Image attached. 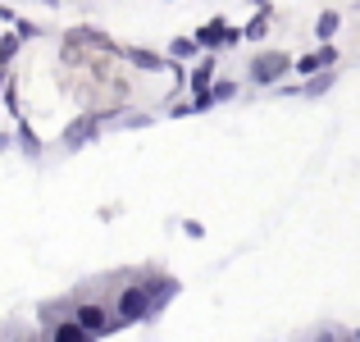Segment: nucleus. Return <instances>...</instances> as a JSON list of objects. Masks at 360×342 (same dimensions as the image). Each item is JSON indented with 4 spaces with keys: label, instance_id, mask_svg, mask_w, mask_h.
<instances>
[{
    "label": "nucleus",
    "instance_id": "nucleus-1",
    "mask_svg": "<svg viewBox=\"0 0 360 342\" xmlns=\"http://www.w3.org/2000/svg\"><path fill=\"white\" fill-rule=\"evenodd\" d=\"M137 319H150V283H132V288L119 292V319L115 324H137Z\"/></svg>",
    "mask_w": 360,
    "mask_h": 342
},
{
    "label": "nucleus",
    "instance_id": "nucleus-2",
    "mask_svg": "<svg viewBox=\"0 0 360 342\" xmlns=\"http://www.w3.org/2000/svg\"><path fill=\"white\" fill-rule=\"evenodd\" d=\"M288 69H292V60H288V55L269 51V55H260V60L251 64V78H255V82H274V78H283Z\"/></svg>",
    "mask_w": 360,
    "mask_h": 342
},
{
    "label": "nucleus",
    "instance_id": "nucleus-3",
    "mask_svg": "<svg viewBox=\"0 0 360 342\" xmlns=\"http://www.w3.org/2000/svg\"><path fill=\"white\" fill-rule=\"evenodd\" d=\"M238 27H229V23H205L201 32H196V42H205V46H214V51H219V46H238Z\"/></svg>",
    "mask_w": 360,
    "mask_h": 342
},
{
    "label": "nucleus",
    "instance_id": "nucleus-4",
    "mask_svg": "<svg viewBox=\"0 0 360 342\" xmlns=\"http://www.w3.org/2000/svg\"><path fill=\"white\" fill-rule=\"evenodd\" d=\"M333 64H338V51H333V42H324L315 55H301L297 73H319V69H333Z\"/></svg>",
    "mask_w": 360,
    "mask_h": 342
},
{
    "label": "nucleus",
    "instance_id": "nucleus-5",
    "mask_svg": "<svg viewBox=\"0 0 360 342\" xmlns=\"http://www.w3.org/2000/svg\"><path fill=\"white\" fill-rule=\"evenodd\" d=\"M73 319H78L91 338H96V334H115V324L105 319V310H101V306H78V315H73Z\"/></svg>",
    "mask_w": 360,
    "mask_h": 342
},
{
    "label": "nucleus",
    "instance_id": "nucleus-6",
    "mask_svg": "<svg viewBox=\"0 0 360 342\" xmlns=\"http://www.w3.org/2000/svg\"><path fill=\"white\" fill-rule=\"evenodd\" d=\"M51 338H55V342H91V334H87V329L78 324V319H64V324L55 329Z\"/></svg>",
    "mask_w": 360,
    "mask_h": 342
},
{
    "label": "nucleus",
    "instance_id": "nucleus-7",
    "mask_svg": "<svg viewBox=\"0 0 360 342\" xmlns=\"http://www.w3.org/2000/svg\"><path fill=\"white\" fill-rule=\"evenodd\" d=\"M338 23H342V18L333 14V9H324V14H319V23H315V32H319V42H328V37L338 32Z\"/></svg>",
    "mask_w": 360,
    "mask_h": 342
},
{
    "label": "nucleus",
    "instance_id": "nucleus-8",
    "mask_svg": "<svg viewBox=\"0 0 360 342\" xmlns=\"http://www.w3.org/2000/svg\"><path fill=\"white\" fill-rule=\"evenodd\" d=\"M196 51H201V42H196V37H192V42H187V37H178V42L169 46V55H178V60H192Z\"/></svg>",
    "mask_w": 360,
    "mask_h": 342
},
{
    "label": "nucleus",
    "instance_id": "nucleus-9",
    "mask_svg": "<svg viewBox=\"0 0 360 342\" xmlns=\"http://www.w3.org/2000/svg\"><path fill=\"white\" fill-rule=\"evenodd\" d=\"M210 69H214V64H210V60H205V64H201V69H196V73H192V87H196V96H205V82H210V78H214V73H210Z\"/></svg>",
    "mask_w": 360,
    "mask_h": 342
},
{
    "label": "nucleus",
    "instance_id": "nucleus-10",
    "mask_svg": "<svg viewBox=\"0 0 360 342\" xmlns=\"http://www.w3.org/2000/svg\"><path fill=\"white\" fill-rule=\"evenodd\" d=\"M328 87H333V69H328V73H319V78H315V82L306 87V96H324Z\"/></svg>",
    "mask_w": 360,
    "mask_h": 342
},
{
    "label": "nucleus",
    "instance_id": "nucleus-11",
    "mask_svg": "<svg viewBox=\"0 0 360 342\" xmlns=\"http://www.w3.org/2000/svg\"><path fill=\"white\" fill-rule=\"evenodd\" d=\"M264 27H269V14H255V18H251V27H246V37H251V42H260Z\"/></svg>",
    "mask_w": 360,
    "mask_h": 342
},
{
    "label": "nucleus",
    "instance_id": "nucleus-12",
    "mask_svg": "<svg viewBox=\"0 0 360 342\" xmlns=\"http://www.w3.org/2000/svg\"><path fill=\"white\" fill-rule=\"evenodd\" d=\"M132 55V64H141V69H160V55H150V51H128Z\"/></svg>",
    "mask_w": 360,
    "mask_h": 342
},
{
    "label": "nucleus",
    "instance_id": "nucleus-13",
    "mask_svg": "<svg viewBox=\"0 0 360 342\" xmlns=\"http://www.w3.org/2000/svg\"><path fill=\"white\" fill-rule=\"evenodd\" d=\"M233 96H238V87H233V82H219V87L210 91V101H233Z\"/></svg>",
    "mask_w": 360,
    "mask_h": 342
},
{
    "label": "nucleus",
    "instance_id": "nucleus-14",
    "mask_svg": "<svg viewBox=\"0 0 360 342\" xmlns=\"http://www.w3.org/2000/svg\"><path fill=\"white\" fill-rule=\"evenodd\" d=\"M14 51H18V42H14V37H5V42H0V64H5Z\"/></svg>",
    "mask_w": 360,
    "mask_h": 342
},
{
    "label": "nucleus",
    "instance_id": "nucleus-15",
    "mask_svg": "<svg viewBox=\"0 0 360 342\" xmlns=\"http://www.w3.org/2000/svg\"><path fill=\"white\" fill-rule=\"evenodd\" d=\"M315 342H338V338H333V334H319V338H315Z\"/></svg>",
    "mask_w": 360,
    "mask_h": 342
},
{
    "label": "nucleus",
    "instance_id": "nucleus-16",
    "mask_svg": "<svg viewBox=\"0 0 360 342\" xmlns=\"http://www.w3.org/2000/svg\"><path fill=\"white\" fill-rule=\"evenodd\" d=\"M356 342H360V329H356Z\"/></svg>",
    "mask_w": 360,
    "mask_h": 342
}]
</instances>
